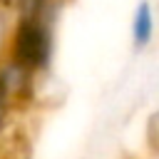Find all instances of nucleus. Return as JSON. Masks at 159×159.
I'll return each instance as SVG.
<instances>
[{
	"label": "nucleus",
	"instance_id": "f257e3e1",
	"mask_svg": "<svg viewBox=\"0 0 159 159\" xmlns=\"http://www.w3.org/2000/svg\"><path fill=\"white\" fill-rule=\"evenodd\" d=\"M129 37L134 50H147L154 37H157V12L154 5L149 0H139L134 12H132V22H129Z\"/></svg>",
	"mask_w": 159,
	"mask_h": 159
},
{
	"label": "nucleus",
	"instance_id": "7ed1b4c3",
	"mask_svg": "<svg viewBox=\"0 0 159 159\" xmlns=\"http://www.w3.org/2000/svg\"><path fill=\"white\" fill-rule=\"evenodd\" d=\"M152 132H154V137L159 142V104H157V112H154V119H152Z\"/></svg>",
	"mask_w": 159,
	"mask_h": 159
},
{
	"label": "nucleus",
	"instance_id": "f03ea898",
	"mask_svg": "<svg viewBox=\"0 0 159 159\" xmlns=\"http://www.w3.org/2000/svg\"><path fill=\"white\" fill-rule=\"evenodd\" d=\"M17 25V7L12 0H0V65L10 57L12 37Z\"/></svg>",
	"mask_w": 159,
	"mask_h": 159
}]
</instances>
